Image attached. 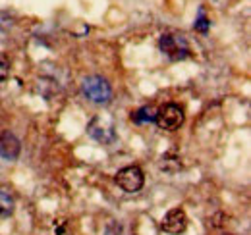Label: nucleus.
<instances>
[{
    "label": "nucleus",
    "mask_w": 251,
    "mask_h": 235,
    "mask_svg": "<svg viewBox=\"0 0 251 235\" xmlns=\"http://www.w3.org/2000/svg\"><path fill=\"white\" fill-rule=\"evenodd\" d=\"M81 89H83V94L95 104H108L112 98V89L108 85V81L100 75L85 77L81 83Z\"/></svg>",
    "instance_id": "nucleus-1"
},
{
    "label": "nucleus",
    "mask_w": 251,
    "mask_h": 235,
    "mask_svg": "<svg viewBox=\"0 0 251 235\" xmlns=\"http://www.w3.org/2000/svg\"><path fill=\"white\" fill-rule=\"evenodd\" d=\"M158 47L160 50L168 56L170 60L178 62V60H186L189 56V47L186 43V39L182 35H176V33H166L160 37L158 41Z\"/></svg>",
    "instance_id": "nucleus-2"
},
{
    "label": "nucleus",
    "mask_w": 251,
    "mask_h": 235,
    "mask_svg": "<svg viewBox=\"0 0 251 235\" xmlns=\"http://www.w3.org/2000/svg\"><path fill=\"white\" fill-rule=\"evenodd\" d=\"M155 121L164 131H176L184 123V110L178 104H164L157 110Z\"/></svg>",
    "instance_id": "nucleus-3"
},
{
    "label": "nucleus",
    "mask_w": 251,
    "mask_h": 235,
    "mask_svg": "<svg viewBox=\"0 0 251 235\" xmlns=\"http://www.w3.org/2000/svg\"><path fill=\"white\" fill-rule=\"evenodd\" d=\"M114 179H116L118 187L126 193H137L145 183V176L139 166H126L122 170H118Z\"/></svg>",
    "instance_id": "nucleus-4"
},
{
    "label": "nucleus",
    "mask_w": 251,
    "mask_h": 235,
    "mask_svg": "<svg viewBox=\"0 0 251 235\" xmlns=\"http://www.w3.org/2000/svg\"><path fill=\"white\" fill-rule=\"evenodd\" d=\"M89 135L93 137L95 141L102 143V145H112L116 141V129L114 123L108 119L106 116H97L91 119L89 127H87Z\"/></svg>",
    "instance_id": "nucleus-5"
},
{
    "label": "nucleus",
    "mask_w": 251,
    "mask_h": 235,
    "mask_svg": "<svg viewBox=\"0 0 251 235\" xmlns=\"http://www.w3.org/2000/svg\"><path fill=\"white\" fill-rule=\"evenodd\" d=\"M188 228V216L182 208H172L164 214V218L160 220V230L170 235L184 234Z\"/></svg>",
    "instance_id": "nucleus-6"
},
{
    "label": "nucleus",
    "mask_w": 251,
    "mask_h": 235,
    "mask_svg": "<svg viewBox=\"0 0 251 235\" xmlns=\"http://www.w3.org/2000/svg\"><path fill=\"white\" fill-rule=\"evenodd\" d=\"M20 141L12 135V133H2L0 135V154L6 158V160H16L20 156Z\"/></svg>",
    "instance_id": "nucleus-7"
},
{
    "label": "nucleus",
    "mask_w": 251,
    "mask_h": 235,
    "mask_svg": "<svg viewBox=\"0 0 251 235\" xmlns=\"http://www.w3.org/2000/svg\"><path fill=\"white\" fill-rule=\"evenodd\" d=\"M14 206H16L14 195H12L8 189L0 187V218H2V220H4V218H10V216L14 214Z\"/></svg>",
    "instance_id": "nucleus-8"
},
{
    "label": "nucleus",
    "mask_w": 251,
    "mask_h": 235,
    "mask_svg": "<svg viewBox=\"0 0 251 235\" xmlns=\"http://www.w3.org/2000/svg\"><path fill=\"white\" fill-rule=\"evenodd\" d=\"M131 119H133L135 123L155 121V110H153V106H143V108H139L135 114H131Z\"/></svg>",
    "instance_id": "nucleus-9"
},
{
    "label": "nucleus",
    "mask_w": 251,
    "mask_h": 235,
    "mask_svg": "<svg viewBox=\"0 0 251 235\" xmlns=\"http://www.w3.org/2000/svg\"><path fill=\"white\" fill-rule=\"evenodd\" d=\"M209 25H211V22L207 20V16H205V12H203V8L199 10V18H197V22H195V29L201 31V33H207V29H209Z\"/></svg>",
    "instance_id": "nucleus-10"
},
{
    "label": "nucleus",
    "mask_w": 251,
    "mask_h": 235,
    "mask_svg": "<svg viewBox=\"0 0 251 235\" xmlns=\"http://www.w3.org/2000/svg\"><path fill=\"white\" fill-rule=\"evenodd\" d=\"M10 75V62L6 60V56L0 54V83H4Z\"/></svg>",
    "instance_id": "nucleus-11"
}]
</instances>
